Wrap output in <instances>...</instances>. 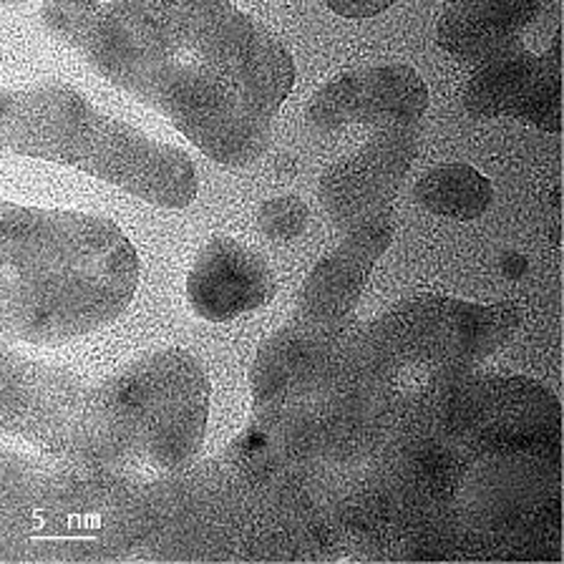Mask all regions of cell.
<instances>
[{"label": "cell", "mask_w": 564, "mask_h": 564, "mask_svg": "<svg viewBox=\"0 0 564 564\" xmlns=\"http://www.w3.org/2000/svg\"><path fill=\"white\" fill-rule=\"evenodd\" d=\"M544 13L540 3H458L438 18V43L466 58L489 61L517 43L519 31Z\"/></svg>", "instance_id": "9c48e42d"}, {"label": "cell", "mask_w": 564, "mask_h": 564, "mask_svg": "<svg viewBox=\"0 0 564 564\" xmlns=\"http://www.w3.org/2000/svg\"><path fill=\"white\" fill-rule=\"evenodd\" d=\"M501 268H505V275L511 280H519L527 272V258L522 252H505L501 258Z\"/></svg>", "instance_id": "4fadbf2b"}, {"label": "cell", "mask_w": 564, "mask_h": 564, "mask_svg": "<svg viewBox=\"0 0 564 564\" xmlns=\"http://www.w3.org/2000/svg\"><path fill=\"white\" fill-rule=\"evenodd\" d=\"M429 91L409 66H378L335 78L313 96V127L333 129L340 123H416L426 111Z\"/></svg>", "instance_id": "5b68a950"}, {"label": "cell", "mask_w": 564, "mask_h": 564, "mask_svg": "<svg viewBox=\"0 0 564 564\" xmlns=\"http://www.w3.org/2000/svg\"><path fill=\"white\" fill-rule=\"evenodd\" d=\"M3 212V317L29 340H66L111 323L137 290L139 262L109 219Z\"/></svg>", "instance_id": "7a4b0ae2"}, {"label": "cell", "mask_w": 564, "mask_h": 564, "mask_svg": "<svg viewBox=\"0 0 564 564\" xmlns=\"http://www.w3.org/2000/svg\"><path fill=\"white\" fill-rule=\"evenodd\" d=\"M307 227V207L293 194L288 197L270 199L268 205L260 209V229L270 240L288 242L303 235Z\"/></svg>", "instance_id": "8fae6325"}, {"label": "cell", "mask_w": 564, "mask_h": 564, "mask_svg": "<svg viewBox=\"0 0 564 564\" xmlns=\"http://www.w3.org/2000/svg\"><path fill=\"white\" fill-rule=\"evenodd\" d=\"M43 15L217 162L242 166L268 149L272 117L293 88V58L235 6H46Z\"/></svg>", "instance_id": "6da1fadb"}, {"label": "cell", "mask_w": 564, "mask_h": 564, "mask_svg": "<svg viewBox=\"0 0 564 564\" xmlns=\"http://www.w3.org/2000/svg\"><path fill=\"white\" fill-rule=\"evenodd\" d=\"M416 199L441 217H454L458 223L481 217L494 199L491 182L469 164H446L421 176Z\"/></svg>", "instance_id": "30bf717a"}, {"label": "cell", "mask_w": 564, "mask_h": 564, "mask_svg": "<svg viewBox=\"0 0 564 564\" xmlns=\"http://www.w3.org/2000/svg\"><path fill=\"white\" fill-rule=\"evenodd\" d=\"M3 144L82 166L152 205L187 207L197 197V172L182 149L104 117L84 96L58 84L3 94Z\"/></svg>", "instance_id": "3957f363"}, {"label": "cell", "mask_w": 564, "mask_h": 564, "mask_svg": "<svg viewBox=\"0 0 564 564\" xmlns=\"http://www.w3.org/2000/svg\"><path fill=\"white\" fill-rule=\"evenodd\" d=\"M333 13L343 18H373L391 8V3H328Z\"/></svg>", "instance_id": "7c38bea8"}, {"label": "cell", "mask_w": 564, "mask_h": 564, "mask_svg": "<svg viewBox=\"0 0 564 564\" xmlns=\"http://www.w3.org/2000/svg\"><path fill=\"white\" fill-rule=\"evenodd\" d=\"M272 295L275 280L262 254L229 237L202 247L187 278L192 311L209 323H227L268 305Z\"/></svg>", "instance_id": "52a82bcc"}, {"label": "cell", "mask_w": 564, "mask_h": 564, "mask_svg": "<svg viewBox=\"0 0 564 564\" xmlns=\"http://www.w3.org/2000/svg\"><path fill=\"white\" fill-rule=\"evenodd\" d=\"M466 106L479 117H519L560 131V48L546 56L511 46L471 78Z\"/></svg>", "instance_id": "8992f818"}, {"label": "cell", "mask_w": 564, "mask_h": 564, "mask_svg": "<svg viewBox=\"0 0 564 564\" xmlns=\"http://www.w3.org/2000/svg\"><path fill=\"white\" fill-rule=\"evenodd\" d=\"M388 240H391V227L386 225V219L352 229L346 247L317 264L307 280L303 300L311 317L323 323L346 315L366 285L370 264L386 250Z\"/></svg>", "instance_id": "ba28073f"}, {"label": "cell", "mask_w": 564, "mask_h": 564, "mask_svg": "<svg viewBox=\"0 0 564 564\" xmlns=\"http://www.w3.org/2000/svg\"><path fill=\"white\" fill-rule=\"evenodd\" d=\"M207 393V378L187 352L139 360L88 401L91 452L176 469L205 438Z\"/></svg>", "instance_id": "277c9868"}]
</instances>
